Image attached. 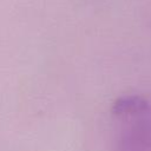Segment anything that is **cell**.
Returning a JSON list of instances; mask_svg holds the SVG:
<instances>
[{"label": "cell", "instance_id": "obj_2", "mask_svg": "<svg viewBox=\"0 0 151 151\" xmlns=\"http://www.w3.org/2000/svg\"><path fill=\"white\" fill-rule=\"evenodd\" d=\"M149 109L150 104L145 98L140 96H126L114 101L112 112L118 117H136L144 114Z\"/></svg>", "mask_w": 151, "mask_h": 151}, {"label": "cell", "instance_id": "obj_1", "mask_svg": "<svg viewBox=\"0 0 151 151\" xmlns=\"http://www.w3.org/2000/svg\"><path fill=\"white\" fill-rule=\"evenodd\" d=\"M117 151H151V117L127 126L118 139Z\"/></svg>", "mask_w": 151, "mask_h": 151}]
</instances>
